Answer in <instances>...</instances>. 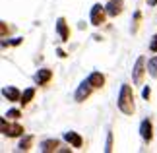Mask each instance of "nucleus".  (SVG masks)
<instances>
[{
	"label": "nucleus",
	"instance_id": "1",
	"mask_svg": "<svg viewBox=\"0 0 157 153\" xmlns=\"http://www.w3.org/2000/svg\"><path fill=\"white\" fill-rule=\"evenodd\" d=\"M118 109L124 114H134V93L128 83H122L118 93Z\"/></svg>",
	"mask_w": 157,
	"mask_h": 153
},
{
	"label": "nucleus",
	"instance_id": "2",
	"mask_svg": "<svg viewBox=\"0 0 157 153\" xmlns=\"http://www.w3.org/2000/svg\"><path fill=\"white\" fill-rule=\"evenodd\" d=\"M0 124H2V134L8 138H17L23 134V128L20 124H8V120H6V116L2 120H0Z\"/></svg>",
	"mask_w": 157,
	"mask_h": 153
},
{
	"label": "nucleus",
	"instance_id": "3",
	"mask_svg": "<svg viewBox=\"0 0 157 153\" xmlns=\"http://www.w3.org/2000/svg\"><path fill=\"white\" fill-rule=\"evenodd\" d=\"M105 14H107V8L101 4H95L91 8V23L93 25H101V23H105Z\"/></svg>",
	"mask_w": 157,
	"mask_h": 153
},
{
	"label": "nucleus",
	"instance_id": "4",
	"mask_svg": "<svg viewBox=\"0 0 157 153\" xmlns=\"http://www.w3.org/2000/svg\"><path fill=\"white\" fill-rule=\"evenodd\" d=\"M144 72H146V58L140 56L134 64V70H132V78H134V83H142L144 79Z\"/></svg>",
	"mask_w": 157,
	"mask_h": 153
},
{
	"label": "nucleus",
	"instance_id": "5",
	"mask_svg": "<svg viewBox=\"0 0 157 153\" xmlns=\"http://www.w3.org/2000/svg\"><path fill=\"white\" fill-rule=\"evenodd\" d=\"M91 87H93V85L89 83L87 79H86V82H82V83H80V87H78V91H76V101H78V103L86 101L87 97L91 95Z\"/></svg>",
	"mask_w": 157,
	"mask_h": 153
},
{
	"label": "nucleus",
	"instance_id": "6",
	"mask_svg": "<svg viewBox=\"0 0 157 153\" xmlns=\"http://www.w3.org/2000/svg\"><path fill=\"white\" fill-rule=\"evenodd\" d=\"M140 134H142V138L146 140V142H151V138H153V124H151V120H142V124H140Z\"/></svg>",
	"mask_w": 157,
	"mask_h": 153
},
{
	"label": "nucleus",
	"instance_id": "7",
	"mask_svg": "<svg viewBox=\"0 0 157 153\" xmlns=\"http://www.w3.org/2000/svg\"><path fill=\"white\" fill-rule=\"evenodd\" d=\"M122 6H124V0H111L105 8H107V14L111 17H117L120 12H122Z\"/></svg>",
	"mask_w": 157,
	"mask_h": 153
},
{
	"label": "nucleus",
	"instance_id": "8",
	"mask_svg": "<svg viewBox=\"0 0 157 153\" xmlns=\"http://www.w3.org/2000/svg\"><path fill=\"white\" fill-rule=\"evenodd\" d=\"M51 78H52V72L49 68H41L37 74H35V83L37 85H47L51 82Z\"/></svg>",
	"mask_w": 157,
	"mask_h": 153
},
{
	"label": "nucleus",
	"instance_id": "9",
	"mask_svg": "<svg viewBox=\"0 0 157 153\" xmlns=\"http://www.w3.org/2000/svg\"><path fill=\"white\" fill-rule=\"evenodd\" d=\"M56 31H58L60 39H62L64 43L70 41V31H68V25H66V20H64V17H58V20H56Z\"/></svg>",
	"mask_w": 157,
	"mask_h": 153
},
{
	"label": "nucleus",
	"instance_id": "10",
	"mask_svg": "<svg viewBox=\"0 0 157 153\" xmlns=\"http://www.w3.org/2000/svg\"><path fill=\"white\" fill-rule=\"evenodd\" d=\"M64 140L72 145V147H82V145H83L82 136H80V134H76V132H66L64 134Z\"/></svg>",
	"mask_w": 157,
	"mask_h": 153
},
{
	"label": "nucleus",
	"instance_id": "11",
	"mask_svg": "<svg viewBox=\"0 0 157 153\" xmlns=\"http://www.w3.org/2000/svg\"><path fill=\"white\" fill-rule=\"evenodd\" d=\"M87 82L93 85V87H103L105 85V76L101 74V72H93V74H89V78H87Z\"/></svg>",
	"mask_w": 157,
	"mask_h": 153
},
{
	"label": "nucleus",
	"instance_id": "12",
	"mask_svg": "<svg viewBox=\"0 0 157 153\" xmlns=\"http://www.w3.org/2000/svg\"><path fill=\"white\" fill-rule=\"evenodd\" d=\"M2 95H4L8 101H21V93H20L16 87H4V89H2Z\"/></svg>",
	"mask_w": 157,
	"mask_h": 153
},
{
	"label": "nucleus",
	"instance_id": "13",
	"mask_svg": "<svg viewBox=\"0 0 157 153\" xmlns=\"http://www.w3.org/2000/svg\"><path fill=\"white\" fill-rule=\"evenodd\" d=\"M58 140H45V142H41L39 145V149L41 151H45V153H49V151H58Z\"/></svg>",
	"mask_w": 157,
	"mask_h": 153
},
{
	"label": "nucleus",
	"instance_id": "14",
	"mask_svg": "<svg viewBox=\"0 0 157 153\" xmlns=\"http://www.w3.org/2000/svg\"><path fill=\"white\" fill-rule=\"evenodd\" d=\"M33 97H35V89L33 87H29V89H25V91H23V93H21V105H27V103L29 101H33Z\"/></svg>",
	"mask_w": 157,
	"mask_h": 153
},
{
	"label": "nucleus",
	"instance_id": "15",
	"mask_svg": "<svg viewBox=\"0 0 157 153\" xmlns=\"http://www.w3.org/2000/svg\"><path fill=\"white\" fill-rule=\"evenodd\" d=\"M31 143H33V136H25V138H21V142H20V147L21 151H27V149H31Z\"/></svg>",
	"mask_w": 157,
	"mask_h": 153
},
{
	"label": "nucleus",
	"instance_id": "16",
	"mask_svg": "<svg viewBox=\"0 0 157 153\" xmlns=\"http://www.w3.org/2000/svg\"><path fill=\"white\" fill-rule=\"evenodd\" d=\"M147 70H149V76L151 78H157V56L147 60Z\"/></svg>",
	"mask_w": 157,
	"mask_h": 153
},
{
	"label": "nucleus",
	"instance_id": "17",
	"mask_svg": "<svg viewBox=\"0 0 157 153\" xmlns=\"http://www.w3.org/2000/svg\"><path fill=\"white\" fill-rule=\"evenodd\" d=\"M6 116H8V118H12V120H17V118L21 116V113L17 111V109H10V111L6 113Z\"/></svg>",
	"mask_w": 157,
	"mask_h": 153
},
{
	"label": "nucleus",
	"instance_id": "18",
	"mask_svg": "<svg viewBox=\"0 0 157 153\" xmlns=\"http://www.w3.org/2000/svg\"><path fill=\"white\" fill-rule=\"evenodd\" d=\"M105 151L109 153V151H113V134L109 132V136H107V147H105Z\"/></svg>",
	"mask_w": 157,
	"mask_h": 153
},
{
	"label": "nucleus",
	"instance_id": "19",
	"mask_svg": "<svg viewBox=\"0 0 157 153\" xmlns=\"http://www.w3.org/2000/svg\"><path fill=\"white\" fill-rule=\"evenodd\" d=\"M149 48H151L153 52H157V35H153V37H151V43H149Z\"/></svg>",
	"mask_w": 157,
	"mask_h": 153
},
{
	"label": "nucleus",
	"instance_id": "20",
	"mask_svg": "<svg viewBox=\"0 0 157 153\" xmlns=\"http://www.w3.org/2000/svg\"><path fill=\"white\" fill-rule=\"evenodd\" d=\"M149 95H151V89H149V87H144L142 97H144V99H149Z\"/></svg>",
	"mask_w": 157,
	"mask_h": 153
},
{
	"label": "nucleus",
	"instance_id": "21",
	"mask_svg": "<svg viewBox=\"0 0 157 153\" xmlns=\"http://www.w3.org/2000/svg\"><path fill=\"white\" fill-rule=\"evenodd\" d=\"M20 43H21V39H20V37H17V39H14V41H12V43H10V45H20Z\"/></svg>",
	"mask_w": 157,
	"mask_h": 153
},
{
	"label": "nucleus",
	"instance_id": "22",
	"mask_svg": "<svg viewBox=\"0 0 157 153\" xmlns=\"http://www.w3.org/2000/svg\"><path fill=\"white\" fill-rule=\"evenodd\" d=\"M58 56H60V58H64V56H66V52L62 51V48H58Z\"/></svg>",
	"mask_w": 157,
	"mask_h": 153
},
{
	"label": "nucleus",
	"instance_id": "23",
	"mask_svg": "<svg viewBox=\"0 0 157 153\" xmlns=\"http://www.w3.org/2000/svg\"><path fill=\"white\" fill-rule=\"evenodd\" d=\"M157 4V0H147V6H155Z\"/></svg>",
	"mask_w": 157,
	"mask_h": 153
}]
</instances>
